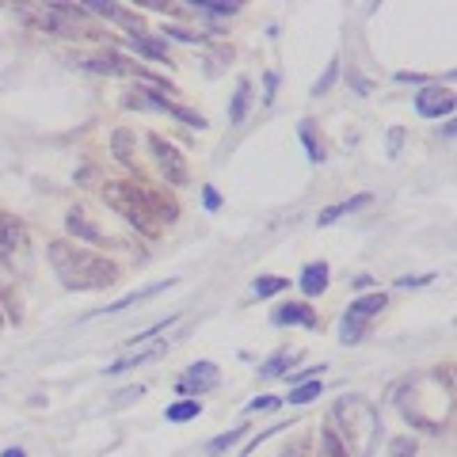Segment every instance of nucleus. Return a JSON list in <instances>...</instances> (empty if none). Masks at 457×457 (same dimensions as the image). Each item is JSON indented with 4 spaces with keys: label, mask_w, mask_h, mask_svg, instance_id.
Wrapping results in <instances>:
<instances>
[{
    "label": "nucleus",
    "mask_w": 457,
    "mask_h": 457,
    "mask_svg": "<svg viewBox=\"0 0 457 457\" xmlns=\"http://www.w3.org/2000/svg\"><path fill=\"white\" fill-rule=\"evenodd\" d=\"M50 263L54 274L61 279L65 290H107L118 279V267L107 256H95V251L80 248L69 240H50Z\"/></svg>",
    "instance_id": "1"
},
{
    "label": "nucleus",
    "mask_w": 457,
    "mask_h": 457,
    "mask_svg": "<svg viewBox=\"0 0 457 457\" xmlns=\"http://www.w3.org/2000/svg\"><path fill=\"white\" fill-rule=\"evenodd\" d=\"M332 431H336L339 438H347V450L355 454H366L373 442V427H378V415H373V408L366 404L362 396H343L336 400V408H332Z\"/></svg>",
    "instance_id": "2"
},
{
    "label": "nucleus",
    "mask_w": 457,
    "mask_h": 457,
    "mask_svg": "<svg viewBox=\"0 0 457 457\" xmlns=\"http://www.w3.org/2000/svg\"><path fill=\"white\" fill-rule=\"evenodd\" d=\"M103 202L122 214L130 225H137L141 233H157V214H153V194L141 183H126V179H107L103 183Z\"/></svg>",
    "instance_id": "3"
},
{
    "label": "nucleus",
    "mask_w": 457,
    "mask_h": 457,
    "mask_svg": "<svg viewBox=\"0 0 457 457\" xmlns=\"http://www.w3.org/2000/svg\"><path fill=\"white\" fill-rule=\"evenodd\" d=\"M42 23L54 31V35H69V38H95V27L88 23L84 8H72V4H46Z\"/></svg>",
    "instance_id": "4"
},
{
    "label": "nucleus",
    "mask_w": 457,
    "mask_h": 457,
    "mask_svg": "<svg viewBox=\"0 0 457 457\" xmlns=\"http://www.w3.org/2000/svg\"><path fill=\"white\" fill-rule=\"evenodd\" d=\"M149 149H153V160H157L160 176H164L171 187H187V160H183V153H179L171 141H164L160 134H149Z\"/></svg>",
    "instance_id": "5"
},
{
    "label": "nucleus",
    "mask_w": 457,
    "mask_h": 457,
    "mask_svg": "<svg viewBox=\"0 0 457 457\" xmlns=\"http://www.w3.org/2000/svg\"><path fill=\"white\" fill-rule=\"evenodd\" d=\"M389 301H385V293H370V297H358L355 305H350V313L343 316V343H358L362 339V324L370 320V316H378L381 309H385Z\"/></svg>",
    "instance_id": "6"
},
{
    "label": "nucleus",
    "mask_w": 457,
    "mask_h": 457,
    "mask_svg": "<svg viewBox=\"0 0 457 457\" xmlns=\"http://www.w3.org/2000/svg\"><path fill=\"white\" fill-rule=\"evenodd\" d=\"M415 111H419L423 118H442V114L454 111V92L450 88L427 84L423 92H415Z\"/></svg>",
    "instance_id": "7"
},
{
    "label": "nucleus",
    "mask_w": 457,
    "mask_h": 457,
    "mask_svg": "<svg viewBox=\"0 0 457 457\" xmlns=\"http://www.w3.org/2000/svg\"><path fill=\"white\" fill-rule=\"evenodd\" d=\"M84 65H88L92 72H107V77H141V65L130 61L126 54H114V50L100 54V57H88Z\"/></svg>",
    "instance_id": "8"
},
{
    "label": "nucleus",
    "mask_w": 457,
    "mask_h": 457,
    "mask_svg": "<svg viewBox=\"0 0 457 457\" xmlns=\"http://www.w3.org/2000/svg\"><path fill=\"white\" fill-rule=\"evenodd\" d=\"M0 251L8 256H27V225L12 214H0Z\"/></svg>",
    "instance_id": "9"
},
{
    "label": "nucleus",
    "mask_w": 457,
    "mask_h": 457,
    "mask_svg": "<svg viewBox=\"0 0 457 457\" xmlns=\"http://www.w3.org/2000/svg\"><path fill=\"white\" fill-rule=\"evenodd\" d=\"M65 228H69L77 240H84V244H100L103 240V233H100V225L88 217V210H80V206H72L69 214H65Z\"/></svg>",
    "instance_id": "10"
},
{
    "label": "nucleus",
    "mask_w": 457,
    "mask_h": 457,
    "mask_svg": "<svg viewBox=\"0 0 457 457\" xmlns=\"http://www.w3.org/2000/svg\"><path fill=\"white\" fill-rule=\"evenodd\" d=\"M217 385V366L214 362H194L191 370H187V378L179 381V389H183V393H194V389H199V393H206V389H214Z\"/></svg>",
    "instance_id": "11"
},
{
    "label": "nucleus",
    "mask_w": 457,
    "mask_h": 457,
    "mask_svg": "<svg viewBox=\"0 0 457 457\" xmlns=\"http://www.w3.org/2000/svg\"><path fill=\"white\" fill-rule=\"evenodd\" d=\"M301 290H305L309 297L328 290V263H309L305 271H301Z\"/></svg>",
    "instance_id": "12"
},
{
    "label": "nucleus",
    "mask_w": 457,
    "mask_h": 457,
    "mask_svg": "<svg viewBox=\"0 0 457 457\" xmlns=\"http://www.w3.org/2000/svg\"><path fill=\"white\" fill-rule=\"evenodd\" d=\"M274 324H301V328H316V313L309 305H282L274 313Z\"/></svg>",
    "instance_id": "13"
},
{
    "label": "nucleus",
    "mask_w": 457,
    "mask_h": 457,
    "mask_svg": "<svg viewBox=\"0 0 457 457\" xmlns=\"http://www.w3.org/2000/svg\"><path fill=\"white\" fill-rule=\"evenodd\" d=\"M362 206H370V194H358V199H350V202H339V206H328L316 222L320 225H332V222H339L343 214H355V210H362Z\"/></svg>",
    "instance_id": "14"
},
{
    "label": "nucleus",
    "mask_w": 457,
    "mask_h": 457,
    "mask_svg": "<svg viewBox=\"0 0 457 457\" xmlns=\"http://www.w3.org/2000/svg\"><path fill=\"white\" fill-rule=\"evenodd\" d=\"M320 457H350V450L343 446V438L332 427L320 431Z\"/></svg>",
    "instance_id": "15"
},
{
    "label": "nucleus",
    "mask_w": 457,
    "mask_h": 457,
    "mask_svg": "<svg viewBox=\"0 0 457 457\" xmlns=\"http://www.w3.org/2000/svg\"><path fill=\"white\" fill-rule=\"evenodd\" d=\"M248 103H251V84H248V80H240V84H236V95H233V111H228V118H233V122H244Z\"/></svg>",
    "instance_id": "16"
},
{
    "label": "nucleus",
    "mask_w": 457,
    "mask_h": 457,
    "mask_svg": "<svg viewBox=\"0 0 457 457\" xmlns=\"http://www.w3.org/2000/svg\"><path fill=\"white\" fill-rule=\"evenodd\" d=\"M171 282H157V286H149V290H141V293H130V297H122V301H114V305H107L103 313H118V309H130V305H137V301H145V297H153V293H160V290H168Z\"/></svg>",
    "instance_id": "17"
},
{
    "label": "nucleus",
    "mask_w": 457,
    "mask_h": 457,
    "mask_svg": "<svg viewBox=\"0 0 457 457\" xmlns=\"http://www.w3.org/2000/svg\"><path fill=\"white\" fill-rule=\"evenodd\" d=\"M134 50L145 54V57H153V61H164V57H168V46H164V42H157V38H145V35L134 38Z\"/></svg>",
    "instance_id": "18"
},
{
    "label": "nucleus",
    "mask_w": 457,
    "mask_h": 457,
    "mask_svg": "<svg viewBox=\"0 0 457 457\" xmlns=\"http://www.w3.org/2000/svg\"><path fill=\"white\" fill-rule=\"evenodd\" d=\"M199 412H202L199 400H183V404H171V408H168V423H187V419H194Z\"/></svg>",
    "instance_id": "19"
},
{
    "label": "nucleus",
    "mask_w": 457,
    "mask_h": 457,
    "mask_svg": "<svg viewBox=\"0 0 457 457\" xmlns=\"http://www.w3.org/2000/svg\"><path fill=\"white\" fill-rule=\"evenodd\" d=\"M160 350H164V343H157V347L141 350V355H134V358H122L118 366H107V370H111V373H122V370H130V366H137V362H149V358H157Z\"/></svg>",
    "instance_id": "20"
},
{
    "label": "nucleus",
    "mask_w": 457,
    "mask_h": 457,
    "mask_svg": "<svg viewBox=\"0 0 457 457\" xmlns=\"http://www.w3.org/2000/svg\"><path fill=\"white\" fill-rule=\"evenodd\" d=\"M130 130H114V157L122 160V164H134V153H130Z\"/></svg>",
    "instance_id": "21"
},
{
    "label": "nucleus",
    "mask_w": 457,
    "mask_h": 457,
    "mask_svg": "<svg viewBox=\"0 0 457 457\" xmlns=\"http://www.w3.org/2000/svg\"><path fill=\"white\" fill-rule=\"evenodd\" d=\"M240 438H244V427H233V431H228V435H217L214 442L206 446V450H210V454H222V450H228V446H233V442H240Z\"/></svg>",
    "instance_id": "22"
},
{
    "label": "nucleus",
    "mask_w": 457,
    "mask_h": 457,
    "mask_svg": "<svg viewBox=\"0 0 457 457\" xmlns=\"http://www.w3.org/2000/svg\"><path fill=\"white\" fill-rule=\"evenodd\" d=\"M313 396H320V381H309V385H297L290 393V404H309Z\"/></svg>",
    "instance_id": "23"
},
{
    "label": "nucleus",
    "mask_w": 457,
    "mask_h": 457,
    "mask_svg": "<svg viewBox=\"0 0 457 457\" xmlns=\"http://www.w3.org/2000/svg\"><path fill=\"white\" fill-rule=\"evenodd\" d=\"M286 286H290L286 279H259V282H256V293H259V297H271V293L286 290Z\"/></svg>",
    "instance_id": "24"
},
{
    "label": "nucleus",
    "mask_w": 457,
    "mask_h": 457,
    "mask_svg": "<svg viewBox=\"0 0 457 457\" xmlns=\"http://www.w3.org/2000/svg\"><path fill=\"white\" fill-rule=\"evenodd\" d=\"M336 72H339V61H328V72H324L320 80H316V88H313V95H324L332 84H336Z\"/></svg>",
    "instance_id": "25"
},
{
    "label": "nucleus",
    "mask_w": 457,
    "mask_h": 457,
    "mask_svg": "<svg viewBox=\"0 0 457 457\" xmlns=\"http://www.w3.org/2000/svg\"><path fill=\"white\" fill-rule=\"evenodd\" d=\"M412 454H415V442H412V438H393L389 457H412Z\"/></svg>",
    "instance_id": "26"
},
{
    "label": "nucleus",
    "mask_w": 457,
    "mask_h": 457,
    "mask_svg": "<svg viewBox=\"0 0 457 457\" xmlns=\"http://www.w3.org/2000/svg\"><path fill=\"white\" fill-rule=\"evenodd\" d=\"M286 358H290V355H286V350H282V355H274V358H271V362H267V370H263V378H274V373H282V370H286V366H282V362H286Z\"/></svg>",
    "instance_id": "27"
},
{
    "label": "nucleus",
    "mask_w": 457,
    "mask_h": 457,
    "mask_svg": "<svg viewBox=\"0 0 457 457\" xmlns=\"http://www.w3.org/2000/svg\"><path fill=\"white\" fill-rule=\"evenodd\" d=\"M171 38H179V42H202V35H194V31H183V27H168Z\"/></svg>",
    "instance_id": "28"
},
{
    "label": "nucleus",
    "mask_w": 457,
    "mask_h": 457,
    "mask_svg": "<svg viewBox=\"0 0 457 457\" xmlns=\"http://www.w3.org/2000/svg\"><path fill=\"white\" fill-rule=\"evenodd\" d=\"M301 137H305V145H309V157H313V160H320V157H324V153H320V145H316V141H313V134H309V126H305V130H301Z\"/></svg>",
    "instance_id": "29"
},
{
    "label": "nucleus",
    "mask_w": 457,
    "mask_h": 457,
    "mask_svg": "<svg viewBox=\"0 0 457 457\" xmlns=\"http://www.w3.org/2000/svg\"><path fill=\"white\" fill-rule=\"evenodd\" d=\"M259 408H274V400L271 396H259V400H251V404H248V412H259Z\"/></svg>",
    "instance_id": "30"
},
{
    "label": "nucleus",
    "mask_w": 457,
    "mask_h": 457,
    "mask_svg": "<svg viewBox=\"0 0 457 457\" xmlns=\"http://www.w3.org/2000/svg\"><path fill=\"white\" fill-rule=\"evenodd\" d=\"M217 206H222V199H217V191H210V187H206V210H217Z\"/></svg>",
    "instance_id": "31"
},
{
    "label": "nucleus",
    "mask_w": 457,
    "mask_h": 457,
    "mask_svg": "<svg viewBox=\"0 0 457 457\" xmlns=\"http://www.w3.org/2000/svg\"><path fill=\"white\" fill-rule=\"evenodd\" d=\"M274 88H279V77H274V72H271V77H267V100H271V95H274Z\"/></svg>",
    "instance_id": "32"
},
{
    "label": "nucleus",
    "mask_w": 457,
    "mask_h": 457,
    "mask_svg": "<svg viewBox=\"0 0 457 457\" xmlns=\"http://www.w3.org/2000/svg\"><path fill=\"white\" fill-rule=\"evenodd\" d=\"M4 457H27V454H23V450H15V446H12V450H4Z\"/></svg>",
    "instance_id": "33"
}]
</instances>
